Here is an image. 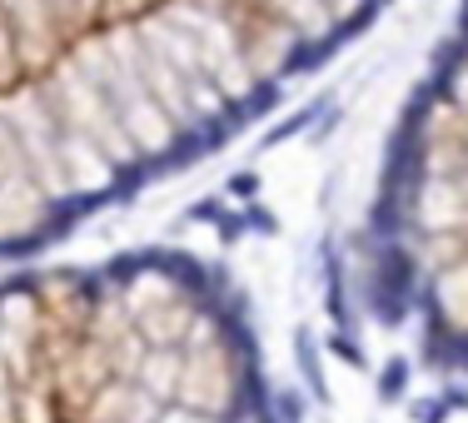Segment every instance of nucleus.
Wrapping results in <instances>:
<instances>
[{
	"label": "nucleus",
	"instance_id": "obj_2",
	"mask_svg": "<svg viewBox=\"0 0 468 423\" xmlns=\"http://www.w3.org/2000/svg\"><path fill=\"white\" fill-rule=\"evenodd\" d=\"M379 254L414 334L468 369V15L439 50L389 149Z\"/></svg>",
	"mask_w": 468,
	"mask_h": 423
},
{
	"label": "nucleus",
	"instance_id": "obj_1",
	"mask_svg": "<svg viewBox=\"0 0 468 423\" xmlns=\"http://www.w3.org/2000/svg\"><path fill=\"white\" fill-rule=\"evenodd\" d=\"M389 0H0V229L51 244L269 110Z\"/></svg>",
	"mask_w": 468,
	"mask_h": 423
}]
</instances>
